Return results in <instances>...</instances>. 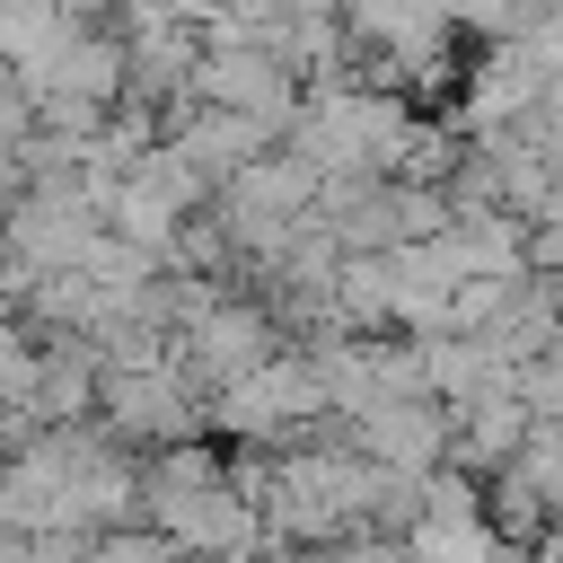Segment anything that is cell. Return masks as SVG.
<instances>
[{
  "label": "cell",
  "instance_id": "3957f363",
  "mask_svg": "<svg viewBox=\"0 0 563 563\" xmlns=\"http://www.w3.org/2000/svg\"><path fill=\"white\" fill-rule=\"evenodd\" d=\"M211 413H220L229 431H255V440H273V431H290V422H334L325 378H317L308 352H273L264 369H246L238 387H220Z\"/></svg>",
  "mask_w": 563,
  "mask_h": 563
},
{
  "label": "cell",
  "instance_id": "8992f818",
  "mask_svg": "<svg viewBox=\"0 0 563 563\" xmlns=\"http://www.w3.org/2000/svg\"><path fill=\"white\" fill-rule=\"evenodd\" d=\"M167 141H176V150H185V158H194L211 185H229L238 167H255L264 150H282L264 123H246V114H229V106H202V97H194V106L167 123Z\"/></svg>",
  "mask_w": 563,
  "mask_h": 563
},
{
  "label": "cell",
  "instance_id": "30bf717a",
  "mask_svg": "<svg viewBox=\"0 0 563 563\" xmlns=\"http://www.w3.org/2000/svg\"><path fill=\"white\" fill-rule=\"evenodd\" d=\"M62 9H70V18H88V26H114V18H123V0H62Z\"/></svg>",
  "mask_w": 563,
  "mask_h": 563
},
{
  "label": "cell",
  "instance_id": "7c38bea8",
  "mask_svg": "<svg viewBox=\"0 0 563 563\" xmlns=\"http://www.w3.org/2000/svg\"><path fill=\"white\" fill-rule=\"evenodd\" d=\"M537 220H563V158H554V176H545V211Z\"/></svg>",
  "mask_w": 563,
  "mask_h": 563
},
{
  "label": "cell",
  "instance_id": "277c9868",
  "mask_svg": "<svg viewBox=\"0 0 563 563\" xmlns=\"http://www.w3.org/2000/svg\"><path fill=\"white\" fill-rule=\"evenodd\" d=\"M352 449L369 466H396V475H440V457H449V405L440 396H387V405L352 413Z\"/></svg>",
  "mask_w": 563,
  "mask_h": 563
},
{
  "label": "cell",
  "instance_id": "52a82bcc",
  "mask_svg": "<svg viewBox=\"0 0 563 563\" xmlns=\"http://www.w3.org/2000/svg\"><path fill=\"white\" fill-rule=\"evenodd\" d=\"M79 26H88V18H70L62 0H0V53H9L18 88H35V79L62 62V44H70Z\"/></svg>",
  "mask_w": 563,
  "mask_h": 563
},
{
  "label": "cell",
  "instance_id": "9c48e42d",
  "mask_svg": "<svg viewBox=\"0 0 563 563\" xmlns=\"http://www.w3.org/2000/svg\"><path fill=\"white\" fill-rule=\"evenodd\" d=\"M35 141V97L26 88H0V158H18Z\"/></svg>",
  "mask_w": 563,
  "mask_h": 563
},
{
  "label": "cell",
  "instance_id": "4fadbf2b",
  "mask_svg": "<svg viewBox=\"0 0 563 563\" xmlns=\"http://www.w3.org/2000/svg\"><path fill=\"white\" fill-rule=\"evenodd\" d=\"M0 88H18V70H9V53H0Z\"/></svg>",
  "mask_w": 563,
  "mask_h": 563
},
{
  "label": "cell",
  "instance_id": "5b68a950",
  "mask_svg": "<svg viewBox=\"0 0 563 563\" xmlns=\"http://www.w3.org/2000/svg\"><path fill=\"white\" fill-rule=\"evenodd\" d=\"M545 88H554V70H545V53L519 35V44H484V62L466 70V132H501V123H528L537 106H545Z\"/></svg>",
  "mask_w": 563,
  "mask_h": 563
},
{
  "label": "cell",
  "instance_id": "7a4b0ae2",
  "mask_svg": "<svg viewBox=\"0 0 563 563\" xmlns=\"http://www.w3.org/2000/svg\"><path fill=\"white\" fill-rule=\"evenodd\" d=\"M194 97L202 106H229L246 123H264L273 141L299 123L308 106V79L282 62V53H255V44H202V70H194Z\"/></svg>",
  "mask_w": 563,
  "mask_h": 563
},
{
  "label": "cell",
  "instance_id": "ba28073f",
  "mask_svg": "<svg viewBox=\"0 0 563 563\" xmlns=\"http://www.w3.org/2000/svg\"><path fill=\"white\" fill-rule=\"evenodd\" d=\"M510 378H519V396H528V413H537V422H563V334H554L545 352H528Z\"/></svg>",
  "mask_w": 563,
  "mask_h": 563
},
{
  "label": "cell",
  "instance_id": "8fae6325",
  "mask_svg": "<svg viewBox=\"0 0 563 563\" xmlns=\"http://www.w3.org/2000/svg\"><path fill=\"white\" fill-rule=\"evenodd\" d=\"M220 9H238V0H176V18H185V26H211Z\"/></svg>",
  "mask_w": 563,
  "mask_h": 563
},
{
  "label": "cell",
  "instance_id": "6da1fadb",
  "mask_svg": "<svg viewBox=\"0 0 563 563\" xmlns=\"http://www.w3.org/2000/svg\"><path fill=\"white\" fill-rule=\"evenodd\" d=\"M413 123H422L413 97L369 88V79H334V88H308V106L282 132V150H299L325 185H352V176H396Z\"/></svg>",
  "mask_w": 563,
  "mask_h": 563
}]
</instances>
